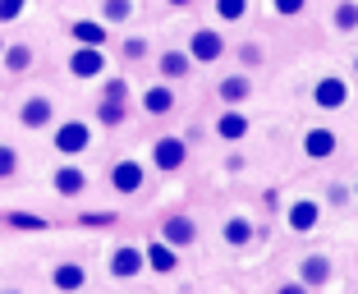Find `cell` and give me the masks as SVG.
I'll list each match as a JSON object with an SVG mask.
<instances>
[{"mask_svg": "<svg viewBox=\"0 0 358 294\" xmlns=\"http://www.w3.org/2000/svg\"><path fill=\"white\" fill-rule=\"evenodd\" d=\"M221 51H225V42H221V37H216L211 28L193 32V46H189V55H193V60H216Z\"/></svg>", "mask_w": 358, "mask_h": 294, "instance_id": "obj_2", "label": "cell"}, {"mask_svg": "<svg viewBox=\"0 0 358 294\" xmlns=\"http://www.w3.org/2000/svg\"><path fill=\"white\" fill-rule=\"evenodd\" d=\"M280 294H308V285H280Z\"/></svg>", "mask_w": 358, "mask_h": 294, "instance_id": "obj_30", "label": "cell"}, {"mask_svg": "<svg viewBox=\"0 0 358 294\" xmlns=\"http://www.w3.org/2000/svg\"><path fill=\"white\" fill-rule=\"evenodd\" d=\"M303 152H308L313 161L331 157V152H336V134H331V129H313V134L303 138Z\"/></svg>", "mask_w": 358, "mask_h": 294, "instance_id": "obj_6", "label": "cell"}, {"mask_svg": "<svg viewBox=\"0 0 358 294\" xmlns=\"http://www.w3.org/2000/svg\"><path fill=\"white\" fill-rule=\"evenodd\" d=\"M166 244H193V225L184 216H170L166 220Z\"/></svg>", "mask_w": 358, "mask_h": 294, "instance_id": "obj_15", "label": "cell"}, {"mask_svg": "<svg viewBox=\"0 0 358 294\" xmlns=\"http://www.w3.org/2000/svg\"><path fill=\"white\" fill-rule=\"evenodd\" d=\"M87 138H92V134H87V125H83V120H69V125H60V129H55V147H60L64 157H78V152L87 147Z\"/></svg>", "mask_w": 358, "mask_h": 294, "instance_id": "obj_1", "label": "cell"}, {"mask_svg": "<svg viewBox=\"0 0 358 294\" xmlns=\"http://www.w3.org/2000/svg\"><path fill=\"white\" fill-rule=\"evenodd\" d=\"M170 5H189V0H170Z\"/></svg>", "mask_w": 358, "mask_h": 294, "instance_id": "obj_31", "label": "cell"}, {"mask_svg": "<svg viewBox=\"0 0 358 294\" xmlns=\"http://www.w3.org/2000/svg\"><path fill=\"white\" fill-rule=\"evenodd\" d=\"M23 14V0H0V19H19Z\"/></svg>", "mask_w": 358, "mask_h": 294, "instance_id": "obj_23", "label": "cell"}, {"mask_svg": "<svg viewBox=\"0 0 358 294\" xmlns=\"http://www.w3.org/2000/svg\"><path fill=\"white\" fill-rule=\"evenodd\" d=\"M19 120L28 129H42L46 120H51V102H46V97H28V102H23V111H19Z\"/></svg>", "mask_w": 358, "mask_h": 294, "instance_id": "obj_5", "label": "cell"}, {"mask_svg": "<svg viewBox=\"0 0 358 294\" xmlns=\"http://www.w3.org/2000/svg\"><path fill=\"white\" fill-rule=\"evenodd\" d=\"M275 10H280V14H299V10H303V0H275Z\"/></svg>", "mask_w": 358, "mask_h": 294, "instance_id": "obj_29", "label": "cell"}, {"mask_svg": "<svg viewBox=\"0 0 358 294\" xmlns=\"http://www.w3.org/2000/svg\"><path fill=\"white\" fill-rule=\"evenodd\" d=\"M74 37L83 46H101L106 42V28H101V23H74Z\"/></svg>", "mask_w": 358, "mask_h": 294, "instance_id": "obj_19", "label": "cell"}, {"mask_svg": "<svg viewBox=\"0 0 358 294\" xmlns=\"http://www.w3.org/2000/svg\"><path fill=\"white\" fill-rule=\"evenodd\" d=\"M55 189H60L64 198H78V193L87 189V179H83V170H74V166H64V170H55Z\"/></svg>", "mask_w": 358, "mask_h": 294, "instance_id": "obj_7", "label": "cell"}, {"mask_svg": "<svg viewBox=\"0 0 358 294\" xmlns=\"http://www.w3.org/2000/svg\"><path fill=\"white\" fill-rule=\"evenodd\" d=\"M336 23H340V28H358V5H354V0H345V5H340Z\"/></svg>", "mask_w": 358, "mask_h": 294, "instance_id": "obj_21", "label": "cell"}, {"mask_svg": "<svg viewBox=\"0 0 358 294\" xmlns=\"http://www.w3.org/2000/svg\"><path fill=\"white\" fill-rule=\"evenodd\" d=\"M221 138H243L248 134V115H239V111H230V115H221Z\"/></svg>", "mask_w": 358, "mask_h": 294, "instance_id": "obj_17", "label": "cell"}, {"mask_svg": "<svg viewBox=\"0 0 358 294\" xmlns=\"http://www.w3.org/2000/svg\"><path fill=\"white\" fill-rule=\"evenodd\" d=\"M148 262L157 267V272H175V248H170V244H152V248H148Z\"/></svg>", "mask_w": 358, "mask_h": 294, "instance_id": "obj_16", "label": "cell"}, {"mask_svg": "<svg viewBox=\"0 0 358 294\" xmlns=\"http://www.w3.org/2000/svg\"><path fill=\"white\" fill-rule=\"evenodd\" d=\"M143 106H148L152 115H166L170 106H175V97H170V92H166V88H152V92H148V97H143Z\"/></svg>", "mask_w": 358, "mask_h": 294, "instance_id": "obj_18", "label": "cell"}, {"mask_svg": "<svg viewBox=\"0 0 358 294\" xmlns=\"http://www.w3.org/2000/svg\"><path fill=\"white\" fill-rule=\"evenodd\" d=\"M10 170H14V152H10V147H0V179L10 175Z\"/></svg>", "mask_w": 358, "mask_h": 294, "instance_id": "obj_28", "label": "cell"}, {"mask_svg": "<svg viewBox=\"0 0 358 294\" xmlns=\"http://www.w3.org/2000/svg\"><path fill=\"white\" fill-rule=\"evenodd\" d=\"M69 69H74L78 78H92V74H101V69H106V60H101L96 51H78L74 60H69Z\"/></svg>", "mask_w": 358, "mask_h": 294, "instance_id": "obj_11", "label": "cell"}, {"mask_svg": "<svg viewBox=\"0 0 358 294\" xmlns=\"http://www.w3.org/2000/svg\"><path fill=\"white\" fill-rule=\"evenodd\" d=\"M110 184H115L120 193H134V189H143V166H138V161H120V166L110 170Z\"/></svg>", "mask_w": 358, "mask_h": 294, "instance_id": "obj_3", "label": "cell"}, {"mask_svg": "<svg viewBox=\"0 0 358 294\" xmlns=\"http://www.w3.org/2000/svg\"><path fill=\"white\" fill-rule=\"evenodd\" d=\"M189 64H193V55H184V51L161 55V74H166V78H179V74H189Z\"/></svg>", "mask_w": 358, "mask_h": 294, "instance_id": "obj_14", "label": "cell"}, {"mask_svg": "<svg viewBox=\"0 0 358 294\" xmlns=\"http://www.w3.org/2000/svg\"><path fill=\"white\" fill-rule=\"evenodd\" d=\"M110 272H115V276H138V272H143V253H138V248H120L115 262H110Z\"/></svg>", "mask_w": 358, "mask_h": 294, "instance_id": "obj_9", "label": "cell"}, {"mask_svg": "<svg viewBox=\"0 0 358 294\" xmlns=\"http://www.w3.org/2000/svg\"><path fill=\"white\" fill-rule=\"evenodd\" d=\"M317 106H327V111L345 106V83H340V78H322V83H317Z\"/></svg>", "mask_w": 358, "mask_h": 294, "instance_id": "obj_8", "label": "cell"}, {"mask_svg": "<svg viewBox=\"0 0 358 294\" xmlns=\"http://www.w3.org/2000/svg\"><path fill=\"white\" fill-rule=\"evenodd\" d=\"M28 60H32V51H28V46H14V51H10V69H23Z\"/></svg>", "mask_w": 358, "mask_h": 294, "instance_id": "obj_24", "label": "cell"}, {"mask_svg": "<svg viewBox=\"0 0 358 294\" xmlns=\"http://www.w3.org/2000/svg\"><path fill=\"white\" fill-rule=\"evenodd\" d=\"M101 120H106V125H120V120H124V111H120V102H110V106L101 102Z\"/></svg>", "mask_w": 358, "mask_h": 294, "instance_id": "obj_22", "label": "cell"}, {"mask_svg": "<svg viewBox=\"0 0 358 294\" xmlns=\"http://www.w3.org/2000/svg\"><path fill=\"white\" fill-rule=\"evenodd\" d=\"M225 239H230V244H248V239H253V220L234 216L230 225H225Z\"/></svg>", "mask_w": 358, "mask_h": 294, "instance_id": "obj_20", "label": "cell"}, {"mask_svg": "<svg viewBox=\"0 0 358 294\" xmlns=\"http://www.w3.org/2000/svg\"><path fill=\"white\" fill-rule=\"evenodd\" d=\"M129 14V0H110V5H106V19H124Z\"/></svg>", "mask_w": 358, "mask_h": 294, "instance_id": "obj_26", "label": "cell"}, {"mask_svg": "<svg viewBox=\"0 0 358 294\" xmlns=\"http://www.w3.org/2000/svg\"><path fill=\"white\" fill-rule=\"evenodd\" d=\"M322 281H331V262L322 253H313V258H303V285H322Z\"/></svg>", "mask_w": 358, "mask_h": 294, "instance_id": "obj_10", "label": "cell"}, {"mask_svg": "<svg viewBox=\"0 0 358 294\" xmlns=\"http://www.w3.org/2000/svg\"><path fill=\"white\" fill-rule=\"evenodd\" d=\"M152 157H157V166H161V170H179L189 152H184V143H179V138H161Z\"/></svg>", "mask_w": 358, "mask_h": 294, "instance_id": "obj_4", "label": "cell"}, {"mask_svg": "<svg viewBox=\"0 0 358 294\" xmlns=\"http://www.w3.org/2000/svg\"><path fill=\"white\" fill-rule=\"evenodd\" d=\"M221 14H225V19H239V14H243V0H221Z\"/></svg>", "mask_w": 358, "mask_h": 294, "instance_id": "obj_27", "label": "cell"}, {"mask_svg": "<svg viewBox=\"0 0 358 294\" xmlns=\"http://www.w3.org/2000/svg\"><path fill=\"white\" fill-rule=\"evenodd\" d=\"M221 92H225V97H243V92H248V78H230Z\"/></svg>", "mask_w": 358, "mask_h": 294, "instance_id": "obj_25", "label": "cell"}, {"mask_svg": "<svg viewBox=\"0 0 358 294\" xmlns=\"http://www.w3.org/2000/svg\"><path fill=\"white\" fill-rule=\"evenodd\" d=\"M289 225H294V230H313L317 225V202H294V207H289Z\"/></svg>", "mask_w": 358, "mask_h": 294, "instance_id": "obj_12", "label": "cell"}, {"mask_svg": "<svg viewBox=\"0 0 358 294\" xmlns=\"http://www.w3.org/2000/svg\"><path fill=\"white\" fill-rule=\"evenodd\" d=\"M55 285H60V290H83V267H78V262L55 267Z\"/></svg>", "mask_w": 358, "mask_h": 294, "instance_id": "obj_13", "label": "cell"}]
</instances>
